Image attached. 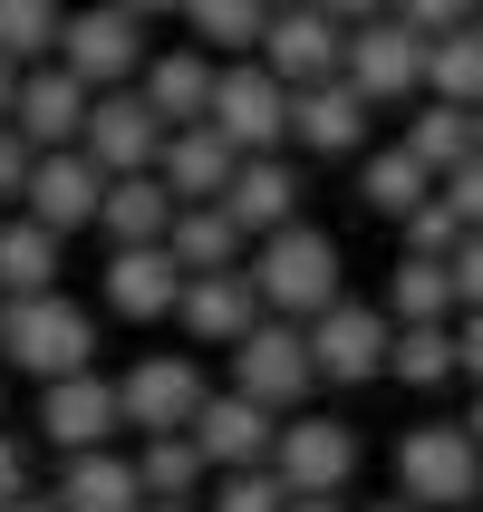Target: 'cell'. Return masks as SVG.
<instances>
[{
    "mask_svg": "<svg viewBox=\"0 0 483 512\" xmlns=\"http://www.w3.org/2000/svg\"><path fill=\"white\" fill-rule=\"evenodd\" d=\"M368 512H426V503H406V493H397V503H368Z\"/></svg>",
    "mask_w": 483,
    "mask_h": 512,
    "instance_id": "obj_49",
    "label": "cell"
},
{
    "mask_svg": "<svg viewBox=\"0 0 483 512\" xmlns=\"http://www.w3.org/2000/svg\"><path fill=\"white\" fill-rule=\"evenodd\" d=\"M136 484H145V503H194L213 484V455L194 435H136Z\"/></svg>",
    "mask_w": 483,
    "mask_h": 512,
    "instance_id": "obj_26",
    "label": "cell"
},
{
    "mask_svg": "<svg viewBox=\"0 0 483 512\" xmlns=\"http://www.w3.org/2000/svg\"><path fill=\"white\" fill-rule=\"evenodd\" d=\"M203 397H213V387H203V368L194 358H136V368L116 377V406H126V426L136 435H194V416H203Z\"/></svg>",
    "mask_w": 483,
    "mask_h": 512,
    "instance_id": "obj_8",
    "label": "cell"
},
{
    "mask_svg": "<svg viewBox=\"0 0 483 512\" xmlns=\"http://www.w3.org/2000/svg\"><path fill=\"white\" fill-rule=\"evenodd\" d=\"M261 68L290 87H319V78H348V29L319 10V0H300V10H271V29H261Z\"/></svg>",
    "mask_w": 483,
    "mask_h": 512,
    "instance_id": "obj_10",
    "label": "cell"
},
{
    "mask_svg": "<svg viewBox=\"0 0 483 512\" xmlns=\"http://www.w3.org/2000/svg\"><path fill=\"white\" fill-rule=\"evenodd\" d=\"M397 232H406V252H416V261H455V252H464V213L445 203V184H435V194L416 203Z\"/></svg>",
    "mask_w": 483,
    "mask_h": 512,
    "instance_id": "obj_35",
    "label": "cell"
},
{
    "mask_svg": "<svg viewBox=\"0 0 483 512\" xmlns=\"http://www.w3.org/2000/svg\"><path fill=\"white\" fill-rule=\"evenodd\" d=\"M406 29H426V39H445V29H474V0H397Z\"/></svg>",
    "mask_w": 483,
    "mask_h": 512,
    "instance_id": "obj_37",
    "label": "cell"
},
{
    "mask_svg": "<svg viewBox=\"0 0 483 512\" xmlns=\"http://www.w3.org/2000/svg\"><path fill=\"white\" fill-rule=\"evenodd\" d=\"M232 223H242V232H252V242H261V232H290V223H300V174H290V155H242V174H232Z\"/></svg>",
    "mask_w": 483,
    "mask_h": 512,
    "instance_id": "obj_22",
    "label": "cell"
},
{
    "mask_svg": "<svg viewBox=\"0 0 483 512\" xmlns=\"http://www.w3.org/2000/svg\"><path fill=\"white\" fill-rule=\"evenodd\" d=\"M107 184L116 174L97 165V155H87V145H49V155H39V165H29V223H49L58 242H68V232H87L97 223V213H107Z\"/></svg>",
    "mask_w": 483,
    "mask_h": 512,
    "instance_id": "obj_7",
    "label": "cell"
},
{
    "mask_svg": "<svg viewBox=\"0 0 483 512\" xmlns=\"http://www.w3.org/2000/svg\"><path fill=\"white\" fill-rule=\"evenodd\" d=\"M445 203L464 213V232H483V155H474V165H455V174H445Z\"/></svg>",
    "mask_w": 483,
    "mask_h": 512,
    "instance_id": "obj_39",
    "label": "cell"
},
{
    "mask_svg": "<svg viewBox=\"0 0 483 512\" xmlns=\"http://www.w3.org/2000/svg\"><path fill=\"white\" fill-rule=\"evenodd\" d=\"M10 512H68V503H58V484H49V493L29 484V493H20V503H10Z\"/></svg>",
    "mask_w": 483,
    "mask_h": 512,
    "instance_id": "obj_44",
    "label": "cell"
},
{
    "mask_svg": "<svg viewBox=\"0 0 483 512\" xmlns=\"http://www.w3.org/2000/svg\"><path fill=\"white\" fill-rule=\"evenodd\" d=\"M165 252L184 261V271H242L252 261V232L232 223V203H184L165 232Z\"/></svg>",
    "mask_w": 483,
    "mask_h": 512,
    "instance_id": "obj_24",
    "label": "cell"
},
{
    "mask_svg": "<svg viewBox=\"0 0 483 512\" xmlns=\"http://www.w3.org/2000/svg\"><path fill=\"white\" fill-rule=\"evenodd\" d=\"M339 29H368V20H397V0H319Z\"/></svg>",
    "mask_w": 483,
    "mask_h": 512,
    "instance_id": "obj_42",
    "label": "cell"
},
{
    "mask_svg": "<svg viewBox=\"0 0 483 512\" xmlns=\"http://www.w3.org/2000/svg\"><path fill=\"white\" fill-rule=\"evenodd\" d=\"M474 136H483V107H474Z\"/></svg>",
    "mask_w": 483,
    "mask_h": 512,
    "instance_id": "obj_52",
    "label": "cell"
},
{
    "mask_svg": "<svg viewBox=\"0 0 483 512\" xmlns=\"http://www.w3.org/2000/svg\"><path fill=\"white\" fill-rule=\"evenodd\" d=\"M58 503H68V512H136L145 503L136 455H116V445H97V455H58Z\"/></svg>",
    "mask_w": 483,
    "mask_h": 512,
    "instance_id": "obj_23",
    "label": "cell"
},
{
    "mask_svg": "<svg viewBox=\"0 0 483 512\" xmlns=\"http://www.w3.org/2000/svg\"><path fill=\"white\" fill-rule=\"evenodd\" d=\"M426 194H435V165L416 155V145H377V155H368V184H358V203H368V213L406 223Z\"/></svg>",
    "mask_w": 483,
    "mask_h": 512,
    "instance_id": "obj_28",
    "label": "cell"
},
{
    "mask_svg": "<svg viewBox=\"0 0 483 512\" xmlns=\"http://www.w3.org/2000/svg\"><path fill=\"white\" fill-rule=\"evenodd\" d=\"M290 107H300V87L271 78L261 58H232L223 87H213V126H223L242 155H281L290 145Z\"/></svg>",
    "mask_w": 483,
    "mask_h": 512,
    "instance_id": "obj_5",
    "label": "cell"
},
{
    "mask_svg": "<svg viewBox=\"0 0 483 512\" xmlns=\"http://www.w3.org/2000/svg\"><path fill=\"white\" fill-rule=\"evenodd\" d=\"M194 445L213 455V474H242V464H271V445H281V416H271L261 397H242V387H223V397H203Z\"/></svg>",
    "mask_w": 483,
    "mask_h": 512,
    "instance_id": "obj_17",
    "label": "cell"
},
{
    "mask_svg": "<svg viewBox=\"0 0 483 512\" xmlns=\"http://www.w3.org/2000/svg\"><path fill=\"white\" fill-rule=\"evenodd\" d=\"M145 107L165 116V126H213V87H223V58L213 49H165L145 58Z\"/></svg>",
    "mask_w": 483,
    "mask_h": 512,
    "instance_id": "obj_21",
    "label": "cell"
},
{
    "mask_svg": "<svg viewBox=\"0 0 483 512\" xmlns=\"http://www.w3.org/2000/svg\"><path fill=\"white\" fill-rule=\"evenodd\" d=\"M39 290H58V232L49 223H0V300H39Z\"/></svg>",
    "mask_w": 483,
    "mask_h": 512,
    "instance_id": "obj_30",
    "label": "cell"
},
{
    "mask_svg": "<svg viewBox=\"0 0 483 512\" xmlns=\"http://www.w3.org/2000/svg\"><path fill=\"white\" fill-rule=\"evenodd\" d=\"M387 377H397V387H445V377H464L455 319H406L397 348H387Z\"/></svg>",
    "mask_w": 483,
    "mask_h": 512,
    "instance_id": "obj_27",
    "label": "cell"
},
{
    "mask_svg": "<svg viewBox=\"0 0 483 512\" xmlns=\"http://www.w3.org/2000/svg\"><path fill=\"white\" fill-rule=\"evenodd\" d=\"M20 493H29V445H20L10 426H0V512L20 503Z\"/></svg>",
    "mask_w": 483,
    "mask_h": 512,
    "instance_id": "obj_40",
    "label": "cell"
},
{
    "mask_svg": "<svg viewBox=\"0 0 483 512\" xmlns=\"http://www.w3.org/2000/svg\"><path fill=\"white\" fill-rule=\"evenodd\" d=\"M455 290H464V310H483V232H464V252H455Z\"/></svg>",
    "mask_w": 483,
    "mask_h": 512,
    "instance_id": "obj_41",
    "label": "cell"
},
{
    "mask_svg": "<svg viewBox=\"0 0 483 512\" xmlns=\"http://www.w3.org/2000/svg\"><path fill=\"white\" fill-rule=\"evenodd\" d=\"M455 339H464V377L483 387V310H464V319H455Z\"/></svg>",
    "mask_w": 483,
    "mask_h": 512,
    "instance_id": "obj_43",
    "label": "cell"
},
{
    "mask_svg": "<svg viewBox=\"0 0 483 512\" xmlns=\"http://www.w3.org/2000/svg\"><path fill=\"white\" fill-rule=\"evenodd\" d=\"M474 29H483V0H474Z\"/></svg>",
    "mask_w": 483,
    "mask_h": 512,
    "instance_id": "obj_53",
    "label": "cell"
},
{
    "mask_svg": "<svg viewBox=\"0 0 483 512\" xmlns=\"http://www.w3.org/2000/svg\"><path fill=\"white\" fill-rule=\"evenodd\" d=\"M58 58L107 97V87H136V78H145V29H136V10H116V0H107V10H68Z\"/></svg>",
    "mask_w": 483,
    "mask_h": 512,
    "instance_id": "obj_9",
    "label": "cell"
},
{
    "mask_svg": "<svg viewBox=\"0 0 483 512\" xmlns=\"http://www.w3.org/2000/svg\"><path fill=\"white\" fill-rule=\"evenodd\" d=\"M213 512H290V484L271 464H242V474H213Z\"/></svg>",
    "mask_w": 483,
    "mask_h": 512,
    "instance_id": "obj_36",
    "label": "cell"
},
{
    "mask_svg": "<svg viewBox=\"0 0 483 512\" xmlns=\"http://www.w3.org/2000/svg\"><path fill=\"white\" fill-rule=\"evenodd\" d=\"M116 10H136V20H155V10H184V0H116Z\"/></svg>",
    "mask_w": 483,
    "mask_h": 512,
    "instance_id": "obj_47",
    "label": "cell"
},
{
    "mask_svg": "<svg viewBox=\"0 0 483 512\" xmlns=\"http://www.w3.org/2000/svg\"><path fill=\"white\" fill-rule=\"evenodd\" d=\"M271 474H281L290 493H348V474H358V435L339 426V416H281V445H271Z\"/></svg>",
    "mask_w": 483,
    "mask_h": 512,
    "instance_id": "obj_12",
    "label": "cell"
},
{
    "mask_svg": "<svg viewBox=\"0 0 483 512\" xmlns=\"http://www.w3.org/2000/svg\"><path fill=\"white\" fill-rule=\"evenodd\" d=\"M387 319H464V290H455V261H416L406 252L397 271H387Z\"/></svg>",
    "mask_w": 483,
    "mask_h": 512,
    "instance_id": "obj_29",
    "label": "cell"
},
{
    "mask_svg": "<svg viewBox=\"0 0 483 512\" xmlns=\"http://www.w3.org/2000/svg\"><path fill=\"white\" fill-rule=\"evenodd\" d=\"M184 20L213 58H261V29H271V0H184Z\"/></svg>",
    "mask_w": 483,
    "mask_h": 512,
    "instance_id": "obj_32",
    "label": "cell"
},
{
    "mask_svg": "<svg viewBox=\"0 0 483 512\" xmlns=\"http://www.w3.org/2000/svg\"><path fill=\"white\" fill-rule=\"evenodd\" d=\"M174 213H184V203L165 194V174H116V184H107V213H97V232L126 252V242H165Z\"/></svg>",
    "mask_w": 483,
    "mask_h": 512,
    "instance_id": "obj_25",
    "label": "cell"
},
{
    "mask_svg": "<svg viewBox=\"0 0 483 512\" xmlns=\"http://www.w3.org/2000/svg\"><path fill=\"white\" fill-rule=\"evenodd\" d=\"M136 512H194V503H136Z\"/></svg>",
    "mask_w": 483,
    "mask_h": 512,
    "instance_id": "obj_50",
    "label": "cell"
},
{
    "mask_svg": "<svg viewBox=\"0 0 483 512\" xmlns=\"http://www.w3.org/2000/svg\"><path fill=\"white\" fill-rule=\"evenodd\" d=\"M310 348H319V377L329 387H368V377H387L397 319H387V300H329L310 319Z\"/></svg>",
    "mask_w": 483,
    "mask_h": 512,
    "instance_id": "obj_6",
    "label": "cell"
},
{
    "mask_svg": "<svg viewBox=\"0 0 483 512\" xmlns=\"http://www.w3.org/2000/svg\"><path fill=\"white\" fill-rule=\"evenodd\" d=\"M184 261L165 252V242H126V252H107V310L116 319H136V329H155V319L184 310Z\"/></svg>",
    "mask_w": 483,
    "mask_h": 512,
    "instance_id": "obj_16",
    "label": "cell"
},
{
    "mask_svg": "<svg viewBox=\"0 0 483 512\" xmlns=\"http://www.w3.org/2000/svg\"><path fill=\"white\" fill-rule=\"evenodd\" d=\"M464 435H474V445H483V387H474V406H464Z\"/></svg>",
    "mask_w": 483,
    "mask_h": 512,
    "instance_id": "obj_48",
    "label": "cell"
},
{
    "mask_svg": "<svg viewBox=\"0 0 483 512\" xmlns=\"http://www.w3.org/2000/svg\"><path fill=\"white\" fill-rule=\"evenodd\" d=\"M242 271H252L261 310H271V319H300V329H310V319L329 310V300H348L339 242H329V232H310V223H290V232H261Z\"/></svg>",
    "mask_w": 483,
    "mask_h": 512,
    "instance_id": "obj_1",
    "label": "cell"
},
{
    "mask_svg": "<svg viewBox=\"0 0 483 512\" xmlns=\"http://www.w3.org/2000/svg\"><path fill=\"white\" fill-rule=\"evenodd\" d=\"M232 387H242V397H261L271 416H300L329 377H319V348H310V329H300V319H261L252 339L232 348Z\"/></svg>",
    "mask_w": 483,
    "mask_h": 512,
    "instance_id": "obj_4",
    "label": "cell"
},
{
    "mask_svg": "<svg viewBox=\"0 0 483 512\" xmlns=\"http://www.w3.org/2000/svg\"><path fill=\"white\" fill-rule=\"evenodd\" d=\"M87 107H97V87H87L68 58H39V68H20V107H10V126L49 155V145H78L87 136Z\"/></svg>",
    "mask_w": 483,
    "mask_h": 512,
    "instance_id": "obj_14",
    "label": "cell"
},
{
    "mask_svg": "<svg viewBox=\"0 0 483 512\" xmlns=\"http://www.w3.org/2000/svg\"><path fill=\"white\" fill-rule=\"evenodd\" d=\"M0 310H10V300H0Z\"/></svg>",
    "mask_w": 483,
    "mask_h": 512,
    "instance_id": "obj_55",
    "label": "cell"
},
{
    "mask_svg": "<svg viewBox=\"0 0 483 512\" xmlns=\"http://www.w3.org/2000/svg\"><path fill=\"white\" fill-rule=\"evenodd\" d=\"M165 194L174 203H223L232 194V174H242V145L223 136V126H174L165 136Z\"/></svg>",
    "mask_w": 483,
    "mask_h": 512,
    "instance_id": "obj_20",
    "label": "cell"
},
{
    "mask_svg": "<svg viewBox=\"0 0 483 512\" xmlns=\"http://www.w3.org/2000/svg\"><path fill=\"white\" fill-rule=\"evenodd\" d=\"M29 165H39V145H29L10 116H0V203H10V194H29Z\"/></svg>",
    "mask_w": 483,
    "mask_h": 512,
    "instance_id": "obj_38",
    "label": "cell"
},
{
    "mask_svg": "<svg viewBox=\"0 0 483 512\" xmlns=\"http://www.w3.org/2000/svg\"><path fill=\"white\" fill-rule=\"evenodd\" d=\"M406 145H416V155L435 165V184H445L455 165H474V155H483V136H474V107H445V97H426V107L406 116Z\"/></svg>",
    "mask_w": 483,
    "mask_h": 512,
    "instance_id": "obj_31",
    "label": "cell"
},
{
    "mask_svg": "<svg viewBox=\"0 0 483 512\" xmlns=\"http://www.w3.org/2000/svg\"><path fill=\"white\" fill-rule=\"evenodd\" d=\"M290 145H300V155H358V145H368V87H358V78L300 87V107H290Z\"/></svg>",
    "mask_w": 483,
    "mask_h": 512,
    "instance_id": "obj_19",
    "label": "cell"
},
{
    "mask_svg": "<svg viewBox=\"0 0 483 512\" xmlns=\"http://www.w3.org/2000/svg\"><path fill=\"white\" fill-rule=\"evenodd\" d=\"M348 78L368 87V107H406V97H426V29H406V20L348 29Z\"/></svg>",
    "mask_w": 483,
    "mask_h": 512,
    "instance_id": "obj_13",
    "label": "cell"
},
{
    "mask_svg": "<svg viewBox=\"0 0 483 512\" xmlns=\"http://www.w3.org/2000/svg\"><path fill=\"white\" fill-rule=\"evenodd\" d=\"M116 426H126V406H116V377H58V387H39V435H49L58 455H97V445H116Z\"/></svg>",
    "mask_w": 483,
    "mask_h": 512,
    "instance_id": "obj_15",
    "label": "cell"
},
{
    "mask_svg": "<svg viewBox=\"0 0 483 512\" xmlns=\"http://www.w3.org/2000/svg\"><path fill=\"white\" fill-rule=\"evenodd\" d=\"M397 493H406V503H426V512L483 503V445L464 435V416L406 426V445H397Z\"/></svg>",
    "mask_w": 483,
    "mask_h": 512,
    "instance_id": "obj_3",
    "label": "cell"
},
{
    "mask_svg": "<svg viewBox=\"0 0 483 512\" xmlns=\"http://www.w3.org/2000/svg\"><path fill=\"white\" fill-rule=\"evenodd\" d=\"M165 136H174V126L145 107V87H107V97L87 107V136L78 145L107 174H155V165H165Z\"/></svg>",
    "mask_w": 483,
    "mask_h": 512,
    "instance_id": "obj_11",
    "label": "cell"
},
{
    "mask_svg": "<svg viewBox=\"0 0 483 512\" xmlns=\"http://www.w3.org/2000/svg\"><path fill=\"white\" fill-rule=\"evenodd\" d=\"M0 358H10L20 377H39V387H58V377H87V368H97V319H87L68 290L10 300V310H0Z\"/></svg>",
    "mask_w": 483,
    "mask_h": 512,
    "instance_id": "obj_2",
    "label": "cell"
},
{
    "mask_svg": "<svg viewBox=\"0 0 483 512\" xmlns=\"http://www.w3.org/2000/svg\"><path fill=\"white\" fill-rule=\"evenodd\" d=\"M464 512H483V503H464Z\"/></svg>",
    "mask_w": 483,
    "mask_h": 512,
    "instance_id": "obj_54",
    "label": "cell"
},
{
    "mask_svg": "<svg viewBox=\"0 0 483 512\" xmlns=\"http://www.w3.org/2000/svg\"><path fill=\"white\" fill-rule=\"evenodd\" d=\"M271 10H300V0H271Z\"/></svg>",
    "mask_w": 483,
    "mask_h": 512,
    "instance_id": "obj_51",
    "label": "cell"
},
{
    "mask_svg": "<svg viewBox=\"0 0 483 512\" xmlns=\"http://www.w3.org/2000/svg\"><path fill=\"white\" fill-rule=\"evenodd\" d=\"M426 97H445V107H483V29H445V39H426Z\"/></svg>",
    "mask_w": 483,
    "mask_h": 512,
    "instance_id": "obj_33",
    "label": "cell"
},
{
    "mask_svg": "<svg viewBox=\"0 0 483 512\" xmlns=\"http://www.w3.org/2000/svg\"><path fill=\"white\" fill-rule=\"evenodd\" d=\"M58 29H68L58 0H0V58L39 68V58H58Z\"/></svg>",
    "mask_w": 483,
    "mask_h": 512,
    "instance_id": "obj_34",
    "label": "cell"
},
{
    "mask_svg": "<svg viewBox=\"0 0 483 512\" xmlns=\"http://www.w3.org/2000/svg\"><path fill=\"white\" fill-rule=\"evenodd\" d=\"M261 290H252V271H194L184 281V310H174V329L184 339H223V348H242L261 329Z\"/></svg>",
    "mask_w": 483,
    "mask_h": 512,
    "instance_id": "obj_18",
    "label": "cell"
},
{
    "mask_svg": "<svg viewBox=\"0 0 483 512\" xmlns=\"http://www.w3.org/2000/svg\"><path fill=\"white\" fill-rule=\"evenodd\" d=\"M290 512H348L339 493H290Z\"/></svg>",
    "mask_w": 483,
    "mask_h": 512,
    "instance_id": "obj_46",
    "label": "cell"
},
{
    "mask_svg": "<svg viewBox=\"0 0 483 512\" xmlns=\"http://www.w3.org/2000/svg\"><path fill=\"white\" fill-rule=\"evenodd\" d=\"M20 107V58H0V116Z\"/></svg>",
    "mask_w": 483,
    "mask_h": 512,
    "instance_id": "obj_45",
    "label": "cell"
}]
</instances>
